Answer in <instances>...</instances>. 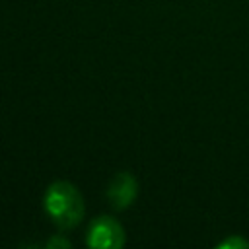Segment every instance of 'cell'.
Returning <instances> with one entry per match:
<instances>
[{"instance_id":"6da1fadb","label":"cell","mask_w":249,"mask_h":249,"mask_svg":"<svg viewBox=\"0 0 249 249\" xmlns=\"http://www.w3.org/2000/svg\"><path fill=\"white\" fill-rule=\"evenodd\" d=\"M45 210L53 224L60 230H72L76 228L84 214H86V204L84 196L78 191L76 185L70 181H54L47 187L45 193Z\"/></svg>"},{"instance_id":"7a4b0ae2","label":"cell","mask_w":249,"mask_h":249,"mask_svg":"<svg viewBox=\"0 0 249 249\" xmlns=\"http://www.w3.org/2000/svg\"><path fill=\"white\" fill-rule=\"evenodd\" d=\"M124 241V228L111 216H97L88 228L86 243L91 249H119Z\"/></svg>"},{"instance_id":"3957f363","label":"cell","mask_w":249,"mask_h":249,"mask_svg":"<svg viewBox=\"0 0 249 249\" xmlns=\"http://www.w3.org/2000/svg\"><path fill=\"white\" fill-rule=\"evenodd\" d=\"M107 196H109L113 208H117V210L128 208L136 200V196H138V183H136L134 175L128 173V171L117 173L113 177V181L109 183Z\"/></svg>"},{"instance_id":"277c9868","label":"cell","mask_w":249,"mask_h":249,"mask_svg":"<svg viewBox=\"0 0 249 249\" xmlns=\"http://www.w3.org/2000/svg\"><path fill=\"white\" fill-rule=\"evenodd\" d=\"M216 249H249V241L239 237V235H230L228 239L220 241Z\"/></svg>"},{"instance_id":"5b68a950","label":"cell","mask_w":249,"mask_h":249,"mask_svg":"<svg viewBox=\"0 0 249 249\" xmlns=\"http://www.w3.org/2000/svg\"><path fill=\"white\" fill-rule=\"evenodd\" d=\"M47 247H51V249H54V247H66V249H70V241L68 239H64V237H60V235H54V237H51L49 241H47Z\"/></svg>"}]
</instances>
